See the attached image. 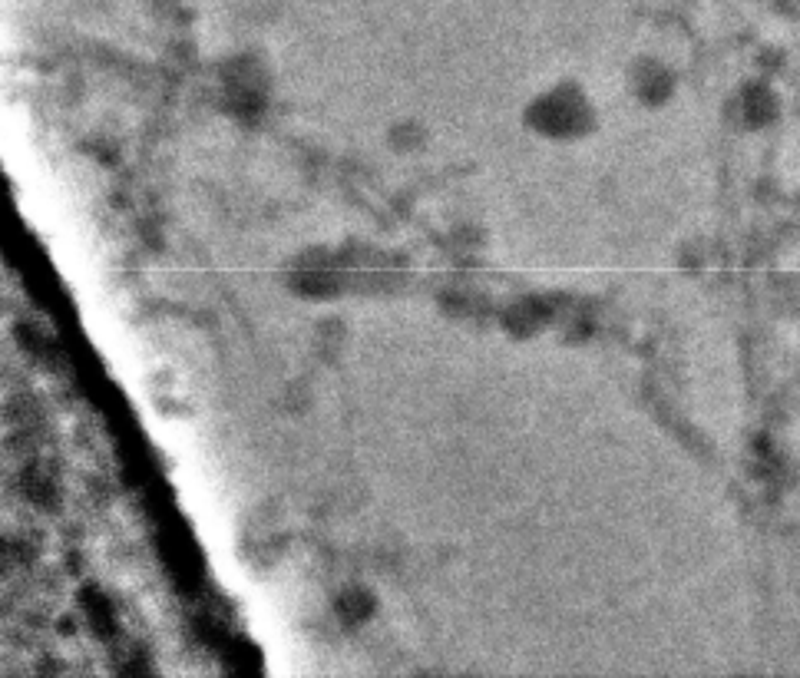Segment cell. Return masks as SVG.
<instances>
[{"label":"cell","instance_id":"cell-1","mask_svg":"<svg viewBox=\"0 0 800 678\" xmlns=\"http://www.w3.org/2000/svg\"><path fill=\"white\" fill-rule=\"evenodd\" d=\"M374 609H377V599L361 586L344 589V593L334 599V612H338V619L344 626H361V622L374 616Z\"/></svg>","mask_w":800,"mask_h":678}]
</instances>
